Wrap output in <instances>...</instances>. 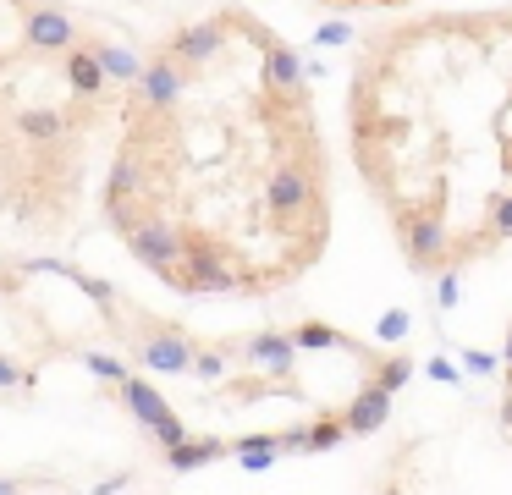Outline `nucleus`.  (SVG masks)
I'll use <instances>...</instances> for the list:
<instances>
[{"mask_svg": "<svg viewBox=\"0 0 512 495\" xmlns=\"http://www.w3.org/2000/svg\"><path fill=\"white\" fill-rule=\"evenodd\" d=\"M221 457H232V440H221V435H188L182 446L166 451V468L193 473V468H210V462H221Z\"/></svg>", "mask_w": 512, "mask_h": 495, "instance_id": "0eeeda50", "label": "nucleus"}, {"mask_svg": "<svg viewBox=\"0 0 512 495\" xmlns=\"http://www.w3.org/2000/svg\"><path fill=\"white\" fill-rule=\"evenodd\" d=\"M0 495H23V479H6V473H0Z\"/></svg>", "mask_w": 512, "mask_h": 495, "instance_id": "f8f14e48", "label": "nucleus"}, {"mask_svg": "<svg viewBox=\"0 0 512 495\" xmlns=\"http://www.w3.org/2000/svg\"><path fill=\"white\" fill-rule=\"evenodd\" d=\"M83 44V28L72 11L50 6V0H28L23 6V50L28 55H45V61H61Z\"/></svg>", "mask_w": 512, "mask_h": 495, "instance_id": "20e7f679", "label": "nucleus"}, {"mask_svg": "<svg viewBox=\"0 0 512 495\" xmlns=\"http://www.w3.org/2000/svg\"><path fill=\"white\" fill-rule=\"evenodd\" d=\"M23 385H34V369H23V363H12L0 352V391H23Z\"/></svg>", "mask_w": 512, "mask_h": 495, "instance_id": "9d476101", "label": "nucleus"}, {"mask_svg": "<svg viewBox=\"0 0 512 495\" xmlns=\"http://www.w3.org/2000/svg\"><path fill=\"white\" fill-rule=\"evenodd\" d=\"M94 50H100V61H105V72H111L116 88H133V83H138V72H144V55H133L127 44H116V39H94Z\"/></svg>", "mask_w": 512, "mask_h": 495, "instance_id": "6e6552de", "label": "nucleus"}, {"mask_svg": "<svg viewBox=\"0 0 512 495\" xmlns=\"http://www.w3.org/2000/svg\"><path fill=\"white\" fill-rule=\"evenodd\" d=\"M193 347H199V341H193L182 325H166V319L133 314V358L144 363L149 374H166V380H177V374H188V363H193Z\"/></svg>", "mask_w": 512, "mask_h": 495, "instance_id": "7ed1b4c3", "label": "nucleus"}, {"mask_svg": "<svg viewBox=\"0 0 512 495\" xmlns=\"http://www.w3.org/2000/svg\"><path fill=\"white\" fill-rule=\"evenodd\" d=\"M347 143L402 259L457 275L512 242V6L408 11L364 39Z\"/></svg>", "mask_w": 512, "mask_h": 495, "instance_id": "f03ea898", "label": "nucleus"}, {"mask_svg": "<svg viewBox=\"0 0 512 495\" xmlns=\"http://www.w3.org/2000/svg\"><path fill=\"white\" fill-rule=\"evenodd\" d=\"M166 215L188 297H259L298 281L331 237V154L298 50L243 6L166 33L127 88L105 220Z\"/></svg>", "mask_w": 512, "mask_h": 495, "instance_id": "f257e3e1", "label": "nucleus"}, {"mask_svg": "<svg viewBox=\"0 0 512 495\" xmlns=\"http://www.w3.org/2000/svg\"><path fill=\"white\" fill-rule=\"evenodd\" d=\"M61 83H67V94H72V105L89 116V110H100L105 99L116 94V83H111V72H105V61H100V50H94V39H83L72 55H61Z\"/></svg>", "mask_w": 512, "mask_h": 495, "instance_id": "423d86ee", "label": "nucleus"}, {"mask_svg": "<svg viewBox=\"0 0 512 495\" xmlns=\"http://www.w3.org/2000/svg\"><path fill=\"white\" fill-rule=\"evenodd\" d=\"M116 396H122L127 413H133L138 424H144L149 435L160 440V451H171V446H182V440H188V424H182V413L155 391V385L144 380V374H127V380L116 385Z\"/></svg>", "mask_w": 512, "mask_h": 495, "instance_id": "39448f33", "label": "nucleus"}, {"mask_svg": "<svg viewBox=\"0 0 512 495\" xmlns=\"http://www.w3.org/2000/svg\"><path fill=\"white\" fill-rule=\"evenodd\" d=\"M83 369H89L94 380H105V385H122L127 374H133L122 358H111V352H83Z\"/></svg>", "mask_w": 512, "mask_h": 495, "instance_id": "1a4fd4ad", "label": "nucleus"}, {"mask_svg": "<svg viewBox=\"0 0 512 495\" xmlns=\"http://www.w3.org/2000/svg\"><path fill=\"white\" fill-rule=\"evenodd\" d=\"M320 6H331V11H397L408 0H320Z\"/></svg>", "mask_w": 512, "mask_h": 495, "instance_id": "9b49d317", "label": "nucleus"}]
</instances>
